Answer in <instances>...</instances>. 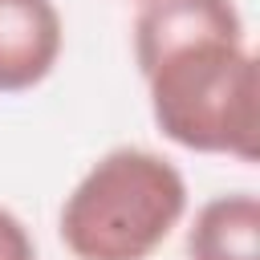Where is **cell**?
<instances>
[{
    "mask_svg": "<svg viewBox=\"0 0 260 260\" xmlns=\"http://www.w3.org/2000/svg\"><path fill=\"white\" fill-rule=\"evenodd\" d=\"M158 134L191 154L256 162L260 73L244 28H215L134 61Z\"/></svg>",
    "mask_w": 260,
    "mask_h": 260,
    "instance_id": "obj_1",
    "label": "cell"
},
{
    "mask_svg": "<svg viewBox=\"0 0 260 260\" xmlns=\"http://www.w3.org/2000/svg\"><path fill=\"white\" fill-rule=\"evenodd\" d=\"M183 215V171L158 150L114 146L65 195L57 236L73 260H150Z\"/></svg>",
    "mask_w": 260,
    "mask_h": 260,
    "instance_id": "obj_2",
    "label": "cell"
},
{
    "mask_svg": "<svg viewBox=\"0 0 260 260\" xmlns=\"http://www.w3.org/2000/svg\"><path fill=\"white\" fill-rule=\"evenodd\" d=\"M65 20L53 0H0V93L37 89L61 61Z\"/></svg>",
    "mask_w": 260,
    "mask_h": 260,
    "instance_id": "obj_3",
    "label": "cell"
},
{
    "mask_svg": "<svg viewBox=\"0 0 260 260\" xmlns=\"http://www.w3.org/2000/svg\"><path fill=\"white\" fill-rule=\"evenodd\" d=\"M187 260H260V199L228 191L207 199L187 228Z\"/></svg>",
    "mask_w": 260,
    "mask_h": 260,
    "instance_id": "obj_4",
    "label": "cell"
},
{
    "mask_svg": "<svg viewBox=\"0 0 260 260\" xmlns=\"http://www.w3.org/2000/svg\"><path fill=\"white\" fill-rule=\"evenodd\" d=\"M0 260H37V244L32 232L24 228V219L8 207H0Z\"/></svg>",
    "mask_w": 260,
    "mask_h": 260,
    "instance_id": "obj_5",
    "label": "cell"
},
{
    "mask_svg": "<svg viewBox=\"0 0 260 260\" xmlns=\"http://www.w3.org/2000/svg\"><path fill=\"white\" fill-rule=\"evenodd\" d=\"M134 4H150V0H134Z\"/></svg>",
    "mask_w": 260,
    "mask_h": 260,
    "instance_id": "obj_6",
    "label": "cell"
}]
</instances>
